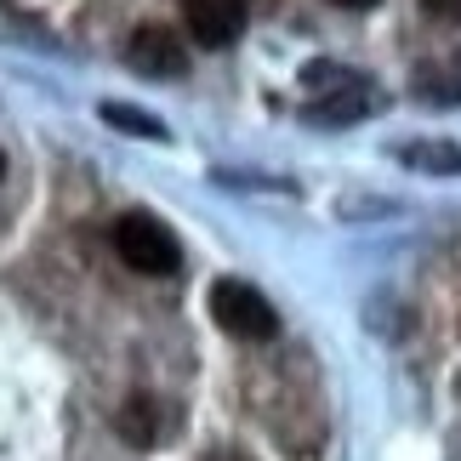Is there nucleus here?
<instances>
[{
    "label": "nucleus",
    "instance_id": "nucleus-8",
    "mask_svg": "<svg viewBox=\"0 0 461 461\" xmlns=\"http://www.w3.org/2000/svg\"><path fill=\"white\" fill-rule=\"evenodd\" d=\"M421 12L438 17V23H461V0H421Z\"/></svg>",
    "mask_w": 461,
    "mask_h": 461
},
{
    "label": "nucleus",
    "instance_id": "nucleus-7",
    "mask_svg": "<svg viewBox=\"0 0 461 461\" xmlns=\"http://www.w3.org/2000/svg\"><path fill=\"white\" fill-rule=\"evenodd\" d=\"M404 159H416V166H461V154L456 149H411V154H404Z\"/></svg>",
    "mask_w": 461,
    "mask_h": 461
},
{
    "label": "nucleus",
    "instance_id": "nucleus-2",
    "mask_svg": "<svg viewBox=\"0 0 461 461\" xmlns=\"http://www.w3.org/2000/svg\"><path fill=\"white\" fill-rule=\"evenodd\" d=\"M211 319H217L228 336H240V342H268L279 330L274 303L257 285H245V279H217V285H211Z\"/></svg>",
    "mask_w": 461,
    "mask_h": 461
},
{
    "label": "nucleus",
    "instance_id": "nucleus-10",
    "mask_svg": "<svg viewBox=\"0 0 461 461\" xmlns=\"http://www.w3.org/2000/svg\"><path fill=\"white\" fill-rule=\"evenodd\" d=\"M0 176H6V154H0Z\"/></svg>",
    "mask_w": 461,
    "mask_h": 461
},
{
    "label": "nucleus",
    "instance_id": "nucleus-3",
    "mask_svg": "<svg viewBox=\"0 0 461 461\" xmlns=\"http://www.w3.org/2000/svg\"><path fill=\"white\" fill-rule=\"evenodd\" d=\"M245 17H251V0H183V23L194 34V46H234L245 34Z\"/></svg>",
    "mask_w": 461,
    "mask_h": 461
},
{
    "label": "nucleus",
    "instance_id": "nucleus-5",
    "mask_svg": "<svg viewBox=\"0 0 461 461\" xmlns=\"http://www.w3.org/2000/svg\"><path fill=\"white\" fill-rule=\"evenodd\" d=\"M114 428H120V438H126V445H159V438H166L159 399H149V393L126 399V404H120V416H114Z\"/></svg>",
    "mask_w": 461,
    "mask_h": 461
},
{
    "label": "nucleus",
    "instance_id": "nucleus-6",
    "mask_svg": "<svg viewBox=\"0 0 461 461\" xmlns=\"http://www.w3.org/2000/svg\"><path fill=\"white\" fill-rule=\"evenodd\" d=\"M103 120H109V126H126V131H143V137H166L159 120L137 114V109H120V103H103Z\"/></svg>",
    "mask_w": 461,
    "mask_h": 461
},
{
    "label": "nucleus",
    "instance_id": "nucleus-1",
    "mask_svg": "<svg viewBox=\"0 0 461 461\" xmlns=\"http://www.w3.org/2000/svg\"><path fill=\"white\" fill-rule=\"evenodd\" d=\"M109 245H114V257L126 262L131 274L171 279L176 268H183V245H176V234L159 217H149V211H126V217L109 228Z\"/></svg>",
    "mask_w": 461,
    "mask_h": 461
},
{
    "label": "nucleus",
    "instance_id": "nucleus-4",
    "mask_svg": "<svg viewBox=\"0 0 461 461\" xmlns=\"http://www.w3.org/2000/svg\"><path fill=\"white\" fill-rule=\"evenodd\" d=\"M126 58H131L137 75H154V80L188 75V46L176 41V29H166V23H143V29H137Z\"/></svg>",
    "mask_w": 461,
    "mask_h": 461
},
{
    "label": "nucleus",
    "instance_id": "nucleus-9",
    "mask_svg": "<svg viewBox=\"0 0 461 461\" xmlns=\"http://www.w3.org/2000/svg\"><path fill=\"white\" fill-rule=\"evenodd\" d=\"M330 6H342V12H365V6H376V0H330Z\"/></svg>",
    "mask_w": 461,
    "mask_h": 461
}]
</instances>
